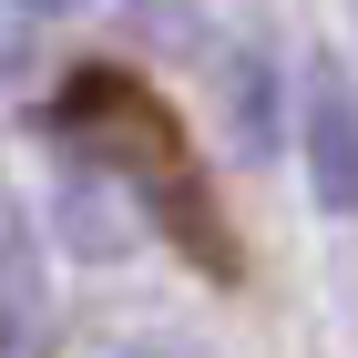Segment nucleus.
Listing matches in <instances>:
<instances>
[{
	"instance_id": "obj_1",
	"label": "nucleus",
	"mask_w": 358,
	"mask_h": 358,
	"mask_svg": "<svg viewBox=\"0 0 358 358\" xmlns=\"http://www.w3.org/2000/svg\"><path fill=\"white\" fill-rule=\"evenodd\" d=\"M52 134L72 143V154H92L164 236H185L205 276H236V236H225L215 194H205V164H194L185 123H174L134 72H72V83L52 92Z\"/></svg>"
},
{
	"instance_id": "obj_2",
	"label": "nucleus",
	"mask_w": 358,
	"mask_h": 358,
	"mask_svg": "<svg viewBox=\"0 0 358 358\" xmlns=\"http://www.w3.org/2000/svg\"><path fill=\"white\" fill-rule=\"evenodd\" d=\"M297 143H307V194L328 215H358V92L338 62L307 72V113H297Z\"/></svg>"
},
{
	"instance_id": "obj_3",
	"label": "nucleus",
	"mask_w": 358,
	"mask_h": 358,
	"mask_svg": "<svg viewBox=\"0 0 358 358\" xmlns=\"http://www.w3.org/2000/svg\"><path fill=\"white\" fill-rule=\"evenodd\" d=\"M31 10H62V0H31Z\"/></svg>"
}]
</instances>
